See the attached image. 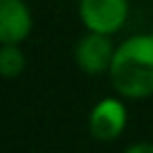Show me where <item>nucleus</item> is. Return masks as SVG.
<instances>
[{"mask_svg":"<svg viewBox=\"0 0 153 153\" xmlns=\"http://www.w3.org/2000/svg\"><path fill=\"white\" fill-rule=\"evenodd\" d=\"M115 57V45L110 41L108 33H98V31H88L84 38H79L76 48H74V62L81 72L96 76L103 72H110Z\"/></svg>","mask_w":153,"mask_h":153,"instance_id":"7ed1b4c3","label":"nucleus"},{"mask_svg":"<svg viewBox=\"0 0 153 153\" xmlns=\"http://www.w3.org/2000/svg\"><path fill=\"white\" fill-rule=\"evenodd\" d=\"M112 88L131 100L153 96V33H136L115 48L110 65Z\"/></svg>","mask_w":153,"mask_h":153,"instance_id":"f257e3e1","label":"nucleus"},{"mask_svg":"<svg viewBox=\"0 0 153 153\" xmlns=\"http://www.w3.org/2000/svg\"><path fill=\"white\" fill-rule=\"evenodd\" d=\"M153 153V143H131L129 148H127V153Z\"/></svg>","mask_w":153,"mask_h":153,"instance_id":"0eeeda50","label":"nucleus"},{"mask_svg":"<svg viewBox=\"0 0 153 153\" xmlns=\"http://www.w3.org/2000/svg\"><path fill=\"white\" fill-rule=\"evenodd\" d=\"M127 127V108L120 98H103L88 112V131L96 141H115Z\"/></svg>","mask_w":153,"mask_h":153,"instance_id":"20e7f679","label":"nucleus"},{"mask_svg":"<svg viewBox=\"0 0 153 153\" xmlns=\"http://www.w3.org/2000/svg\"><path fill=\"white\" fill-rule=\"evenodd\" d=\"M33 29L31 10L24 0H0V43H24Z\"/></svg>","mask_w":153,"mask_h":153,"instance_id":"39448f33","label":"nucleus"},{"mask_svg":"<svg viewBox=\"0 0 153 153\" xmlns=\"http://www.w3.org/2000/svg\"><path fill=\"white\" fill-rule=\"evenodd\" d=\"M26 60H24V53L19 48V43H2L0 48V72L5 79H14L22 74Z\"/></svg>","mask_w":153,"mask_h":153,"instance_id":"423d86ee","label":"nucleus"},{"mask_svg":"<svg viewBox=\"0 0 153 153\" xmlns=\"http://www.w3.org/2000/svg\"><path fill=\"white\" fill-rule=\"evenodd\" d=\"M79 17L88 31L117 33L129 17V0H79Z\"/></svg>","mask_w":153,"mask_h":153,"instance_id":"f03ea898","label":"nucleus"}]
</instances>
